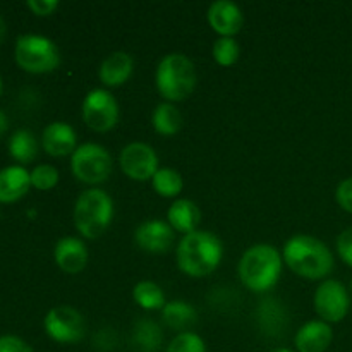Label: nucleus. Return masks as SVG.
Listing matches in <instances>:
<instances>
[{"label": "nucleus", "mask_w": 352, "mask_h": 352, "mask_svg": "<svg viewBox=\"0 0 352 352\" xmlns=\"http://www.w3.org/2000/svg\"><path fill=\"white\" fill-rule=\"evenodd\" d=\"M16 62L21 69L33 74H47L60 64V54L50 38L40 34H23L16 41Z\"/></svg>", "instance_id": "423d86ee"}, {"label": "nucleus", "mask_w": 352, "mask_h": 352, "mask_svg": "<svg viewBox=\"0 0 352 352\" xmlns=\"http://www.w3.org/2000/svg\"><path fill=\"white\" fill-rule=\"evenodd\" d=\"M285 311L280 301L274 298H268L258 306V322L263 327V332L268 336H278L285 325Z\"/></svg>", "instance_id": "412c9836"}, {"label": "nucleus", "mask_w": 352, "mask_h": 352, "mask_svg": "<svg viewBox=\"0 0 352 352\" xmlns=\"http://www.w3.org/2000/svg\"><path fill=\"white\" fill-rule=\"evenodd\" d=\"M167 352H206V346L198 333L182 332L172 339Z\"/></svg>", "instance_id": "cd10ccee"}, {"label": "nucleus", "mask_w": 352, "mask_h": 352, "mask_svg": "<svg viewBox=\"0 0 352 352\" xmlns=\"http://www.w3.org/2000/svg\"><path fill=\"white\" fill-rule=\"evenodd\" d=\"M41 146L52 157H67L76 151V133L69 124L52 122L45 127Z\"/></svg>", "instance_id": "dca6fc26"}, {"label": "nucleus", "mask_w": 352, "mask_h": 352, "mask_svg": "<svg viewBox=\"0 0 352 352\" xmlns=\"http://www.w3.org/2000/svg\"><path fill=\"white\" fill-rule=\"evenodd\" d=\"M0 352H33L30 344L16 336L0 337Z\"/></svg>", "instance_id": "2f4dec72"}, {"label": "nucleus", "mask_w": 352, "mask_h": 352, "mask_svg": "<svg viewBox=\"0 0 352 352\" xmlns=\"http://www.w3.org/2000/svg\"><path fill=\"white\" fill-rule=\"evenodd\" d=\"M10 157L19 164H31L38 157V141L28 129L16 131L9 141Z\"/></svg>", "instance_id": "5701e85b"}, {"label": "nucleus", "mask_w": 352, "mask_h": 352, "mask_svg": "<svg viewBox=\"0 0 352 352\" xmlns=\"http://www.w3.org/2000/svg\"><path fill=\"white\" fill-rule=\"evenodd\" d=\"M157 88L168 103L188 98L196 88L192 62L182 54L165 55L157 67Z\"/></svg>", "instance_id": "39448f33"}, {"label": "nucleus", "mask_w": 352, "mask_h": 352, "mask_svg": "<svg viewBox=\"0 0 352 352\" xmlns=\"http://www.w3.org/2000/svg\"><path fill=\"white\" fill-rule=\"evenodd\" d=\"M71 168L76 179L85 184H102L112 174V157L100 144L85 143L72 153Z\"/></svg>", "instance_id": "0eeeda50"}, {"label": "nucleus", "mask_w": 352, "mask_h": 352, "mask_svg": "<svg viewBox=\"0 0 352 352\" xmlns=\"http://www.w3.org/2000/svg\"><path fill=\"white\" fill-rule=\"evenodd\" d=\"M113 217L112 198L102 189H88L76 199L74 226L86 239H96L110 227Z\"/></svg>", "instance_id": "20e7f679"}, {"label": "nucleus", "mask_w": 352, "mask_h": 352, "mask_svg": "<svg viewBox=\"0 0 352 352\" xmlns=\"http://www.w3.org/2000/svg\"><path fill=\"white\" fill-rule=\"evenodd\" d=\"M239 278L253 292L274 287L282 274V256L270 244H254L239 261Z\"/></svg>", "instance_id": "7ed1b4c3"}, {"label": "nucleus", "mask_w": 352, "mask_h": 352, "mask_svg": "<svg viewBox=\"0 0 352 352\" xmlns=\"http://www.w3.org/2000/svg\"><path fill=\"white\" fill-rule=\"evenodd\" d=\"M208 23L213 31L222 38H232L243 28L244 17L236 3L229 2V0H219L210 6Z\"/></svg>", "instance_id": "ddd939ff"}, {"label": "nucleus", "mask_w": 352, "mask_h": 352, "mask_svg": "<svg viewBox=\"0 0 352 352\" xmlns=\"http://www.w3.org/2000/svg\"><path fill=\"white\" fill-rule=\"evenodd\" d=\"M0 93H2V79H0Z\"/></svg>", "instance_id": "e433bc0d"}, {"label": "nucleus", "mask_w": 352, "mask_h": 352, "mask_svg": "<svg viewBox=\"0 0 352 352\" xmlns=\"http://www.w3.org/2000/svg\"><path fill=\"white\" fill-rule=\"evenodd\" d=\"M155 131L162 136H174L182 127V116L172 103H160L151 117Z\"/></svg>", "instance_id": "b1692460"}, {"label": "nucleus", "mask_w": 352, "mask_h": 352, "mask_svg": "<svg viewBox=\"0 0 352 352\" xmlns=\"http://www.w3.org/2000/svg\"><path fill=\"white\" fill-rule=\"evenodd\" d=\"M54 258L62 272L76 275L85 270L86 263H88V250L78 237H64L55 244Z\"/></svg>", "instance_id": "4468645a"}, {"label": "nucleus", "mask_w": 352, "mask_h": 352, "mask_svg": "<svg viewBox=\"0 0 352 352\" xmlns=\"http://www.w3.org/2000/svg\"><path fill=\"white\" fill-rule=\"evenodd\" d=\"M313 305H315L316 315L323 322L339 323L346 318L347 311H349V294L339 280L329 278L318 285L315 298H313Z\"/></svg>", "instance_id": "9d476101"}, {"label": "nucleus", "mask_w": 352, "mask_h": 352, "mask_svg": "<svg viewBox=\"0 0 352 352\" xmlns=\"http://www.w3.org/2000/svg\"><path fill=\"white\" fill-rule=\"evenodd\" d=\"M168 226L182 234H191L198 230L201 222V212L191 199H177L170 205L167 213Z\"/></svg>", "instance_id": "6ab92c4d"}, {"label": "nucleus", "mask_w": 352, "mask_h": 352, "mask_svg": "<svg viewBox=\"0 0 352 352\" xmlns=\"http://www.w3.org/2000/svg\"><path fill=\"white\" fill-rule=\"evenodd\" d=\"M134 69V60L126 52H113L100 65V81L109 88L124 85L131 78Z\"/></svg>", "instance_id": "f3484780"}, {"label": "nucleus", "mask_w": 352, "mask_h": 352, "mask_svg": "<svg viewBox=\"0 0 352 352\" xmlns=\"http://www.w3.org/2000/svg\"><path fill=\"white\" fill-rule=\"evenodd\" d=\"M43 325L47 336L58 344H76L86 333L85 318L71 306L52 308L45 316Z\"/></svg>", "instance_id": "1a4fd4ad"}, {"label": "nucleus", "mask_w": 352, "mask_h": 352, "mask_svg": "<svg viewBox=\"0 0 352 352\" xmlns=\"http://www.w3.org/2000/svg\"><path fill=\"white\" fill-rule=\"evenodd\" d=\"M174 229L164 220H146L134 230V243L146 253H167L174 244Z\"/></svg>", "instance_id": "f8f14e48"}, {"label": "nucleus", "mask_w": 352, "mask_h": 352, "mask_svg": "<svg viewBox=\"0 0 352 352\" xmlns=\"http://www.w3.org/2000/svg\"><path fill=\"white\" fill-rule=\"evenodd\" d=\"M6 33H7V28H6V21H3V17L0 16V45H2L3 38H6Z\"/></svg>", "instance_id": "f704fd0d"}, {"label": "nucleus", "mask_w": 352, "mask_h": 352, "mask_svg": "<svg viewBox=\"0 0 352 352\" xmlns=\"http://www.w3.org/2000/svg\"><path fill=\"white\" fill-rule=\"evenodd\" d=\"M270 352H294V351L287 349V347H275V349H272Z\"/></svg>", "instance_id": "c9c22d12"}, {"label": "nucleus", "mask_w": 352, "mask_h": 352, "mask_svg": "<svg viewBox=\"0 0 352 352\" xmlns=\"http://www.w3.org/2000/svg\"><path fill=\"white\" fill-rule=\"evenodd\" d=\"M58 182L57 168L52 165H38L31 172V186H34L40 191H48Z\"/></svg>", "instance_id": "c85d7f7f"}, {"label": "nucleus", "mask_w": 352, "mask_h": 352, "mask_svg": "<svg viewBox=\"0 0 352 352\" xmlns=\"http://www.w3.org/2000/svg\"><path fill=\"white\" fill-rule=\"evenodd\" d=\"M36 16H50L58 7L57 0H28L26 3Z\"/></svg>", "instance_id": "473e14b6"}, {"label": "nucleus", "mask_w": 352, "mask_h": 352, "mask_svg": "<svg viewBox=\"0 0 352 352\" xmlns=\"http://www.w3.org/2000/svg\"><path fill=\"white\" fill-rule=\"evenodd\" d=\"M284 261L296 275L308 280H322L332 272L333 254L323 241L299 234L284 246Z\"/></svg>", "instance_id": "f03ea898"}, {"label": "nucleus", "mask_w": 352, "mask_h": 352, "mask_svg": "<svg viewBox=\"0 0 352 352\" xmlns=\"http://www.w3.org/2000/svg\"><path fill=\"white\" fill-rule=\"evenodd\" d=\"M177 267L186 275L201 278L217 270L223 256L222 241L210 230L186 234L177 246Z\"/></svg>", "instance_id": "f257e3e1"}, {"label": "nucleus", "mask_w": 352, "mask_h": 352, "mask_svg": "<svg viewBox=\"0 0 352 352\" xmlns=\"http://www.w3.org/2000/svg\"><path fill=\"white\" fill-rule=\"evenodd\" d=\"M336 199L344 212L351 213L352 215V177L344 179V181L337 186Z\"/></svg>", "instance_id": "7c9ffc66"}, {"label": "nucleus", "mask_w": 352, "mask_h": 352, "mask_svg": "<svg viewBox=\"0 0 352 352\" xmlns=\"http://www.w3.org/2000/svg\"><path fill=\"white\" fill-rule=\"evenodd\" d=\"M82 120L89 129L96 133H107L119 120V105L113 95L107 89H91L85 96L81 105Z\"/></svg>", "instance_id": "6e6552de"}, {"label": "nucleus", "mask_w": 352, "mask_h": 352, "mask_svg": "<svg viewBox=\"0 0 352 352\" xmlns=\"http://www.w3.org/2000/svg\"><path fill=\"white\" fill-rule=\"evenodd\" d=\"M162 318L164 323L172 330H179V332H189L192 325L198 320L196 309L186 301H170L164 306L162 309Z\"/></svg>", "instance_id": "aec40b11"}, {"label": "nucleus", "mask_w": 352, "mask_h": 352, "mask_svg": "<svg viewBox=\"0 0 352 352\" xmlns=\"http://www.w3.org/2000/svg\"><path fill=\"white\" fill-rule=\"evenodd\" d=\"M120 168L133 181L153 179L158 170V157L153 148L146 143H131L120 151Z\"/></svg>", "instance_id": "9b49d317"}, {"label": "nucleus", "mask_w": 352, "mask_h": 352, "mask_svg": "<svg viewBox=\"0 0 352 352\" xmlns=\"http://www.w3.org/2000/svg\"><path fill=\"white\" fill-rule=\"evenodd\" d=\"M31 186V174L24 167H7L0 170V201L14 203L23 198Z\"/></svg>", "instance_id": "a211bd4d"}, {"label": "nucleus", "mask_w": 352, "mask_h": 352, "mask_svg": "<svg viewBox=\"0 0 352 352\" xmlns=\"http://www.w3.org/2000/svg\"><path fill=\"white\" fill-rule=\"evenodd\" d=\"M7 126H9V124H7V117H6V113L0 112V134L6 133V131H7Z\"/></svg>", "instance_id": "72a5a7b5"}, {"label": "nucleus", "mask_w": 352, "mask_h": 352, "mask_svg": "<svg viewBox=\"0 0 352 352\" xmlns=\"http://www.w3.org/2000/svg\"><path fill=\"white\" fill-rule=\"evenodd\" d=\"M133 299L136 301V305L140 308L148 309V311H153V309H164L165 302V294L162 291V287L155 282L143 280L140 284L134 285L133 289Z\"/></svg>", "instance_id": "393cba45"}, {"label": "nucleus", "mask_w": 352, "mask_h": 352, "mask_svg": "<svg viewBox=\"0 0 352 352\" xmlns=\"http://www.w3.org/2000/svg\"><path fill=\"white\" fill-rule=\"evenodd\" d=\"M133 340L141 352H157L164 342V332L153 320H140L134 325Z\"/></svg>", "instance_id": "4be33fe9"}, {"label": "nucleus", "mask_w": 352, "mask_h": 352, "mask_svg": "<svg viewBox=\"0 0 352 352\" xmlns=\"http://www.w3.org/2000/svg\"><path fill=\"white\" fill-rule=\"evenodd\" d=\"M241 48L234 38H219L213 45V58L217 64L229 67V65L236 64L239 58Z\"/></svg>", "instance_id": "bb28decb"}, {"label": "nucleus", "mask_w": 352, "mask_h": 352, "mask_svg": "<svg viewBox=\"0 0 352 352\" xmlns=\"http://www.w3.org/2000/svg\"><path fill=\"white\" fill-rule=\"evenodd\" d=\"M333 340L330 325L323 320H313L302 325L294 337L298 352H325Z\"/></svg>", "instance_id": "2eb2a0df"}, {"label": "nucleus", "mask_w": 352, "mask_h": 352, "mask_svg": "<svg viewBox=\"0 0 352 352\" xmlns=\"http://www.w3.org/2000/svg\"><path fill=\"white\" fill-rule=\"evenodd\" d=\"M151 184H153L157 195L164 196V198H174L184 188L181 174L174 168H158L157 174L151 179Z\"/></svg>", "instance_id": "a878e982"}, {"label": "nucleus", "mask_w": 352, "mask_h": 352, "mask_svg": "<svg viewBox=\"0 0 352 352\" xmlns=\"http://www.w3.org/2000/svg\"><path fill=\"white\" fill-rule=\"evenodd\" d=\"M337 253L344 263L352 267V227L342 230L337 237Z\"/></svg>", "instance_id": "c756f323"}]
</instances>
